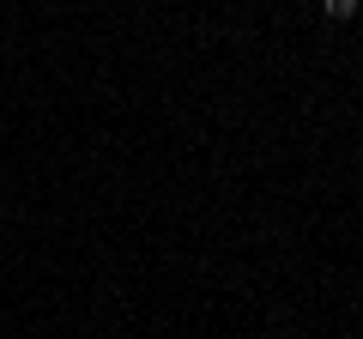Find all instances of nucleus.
<instances>
[{
    "label": "nucleus",
    "mask_w": 363,
    "mask_h": 339,
    "mask_svg": "<svg viewBox=\"0 0 363 339\" xmlns=\"http://www.w3.org/2000/svg\"><path fill=\"white\" fill-rule=\"evenodd\" d=\"M315 6H321V13L333 18V25H345V18H357V0H315Z\"/></svg>",
    "instance_id": "f257e3e1"
},
{
    "label": "nucleus",
    "mask_w": 363,
    "mask_h": 339,
    "mask_svg": "<svg viewBox=\"0 0 363 339\" xmlns=\"http://www.w3.org/2000/svg\"><path fill=\"white\" fill-rule=\"evenodd\" d=\"M303 6H315V0H303Z\"/></svg>",
    "instance_id": "f03ea898"
},
{
    "label": "nucleus",
    "mask_w": 363,
    "mask_h": 339,
    "mask_svg": "<svg viewBox=\"0 0 363 339\" xmlns=\"http://www.w3.org/2000/svg\"><path fill=\"white\" fill-rule=\"evenodd\" d=\"M357 157H363V145H357Z\"/></svg>",
    "instance_id": "7ed1b4c3"
}]
</instances>
